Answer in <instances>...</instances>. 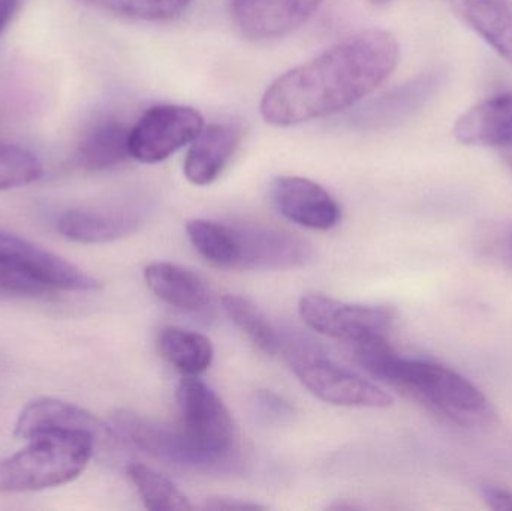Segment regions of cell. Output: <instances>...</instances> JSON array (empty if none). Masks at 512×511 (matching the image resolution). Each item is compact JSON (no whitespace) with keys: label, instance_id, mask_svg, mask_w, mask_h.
Listing matches in <instances>:
<instances>
[{"label":"cell","instance_id":"3957f363","mask_svg":"<svg viewBox=\"0 0 512 511\" xmlns=\"http://www.w3.org/2000/svg\"><path fill=\"white\" fill-rule=\"evenodd\" d=\"M15 455L0 459V492L23 494L57 488L77 479L95 453V435L86 431L44 432Z\"/></svg>","mask_w":512,"mask_h":511},{"label":"cell","instance_id":"8992f818","mask_svg":"<svg viewBox=\"0 0 512 511\" xmlns=\"http://www.w3.org/2000/svg\"><path fill=\"white\" fill-rule=\"evenodd\" d=\"M108 426L117 441H123L171 467L195 473L222 471L213 459L192 443L180 426L176 428L131 411H117L111 416Z\"/></svg>","mask_w":512,"mask_h":511},{"label":"cell","instance_id":"603a6c76","mask_svg":"<svg viewBox=\"0 0 512 511\" xmlns=\"http://www.w3.org/2000/svg\"><path fill=\"white\" fill-rule=\"evenodd\" d=\"M221 302L222 309L230 318L231 323L240 332L245 333L259 351L267 356L279 353L282 342H280L276 329L271 326L270 321L251 300L237 296V294H227L222 297Z\"/></svg>","mask_w":512,"mask_h":511},{"label":"cell","instance_id":"83f0119b","mask_svg":"<svg viewBox=\"0 0 512 511\" xmlns=\"http://www.w3.org/2000/svg\"><path fill=\"white\" fill-rule=\"evenodd\" d=\"M255 408L256 413L268 422H282L294 413V408L288 401L270 390H259L256 393Z\"/></svg>","mask_w":512,"mask_h":511},{"label":"cell","instance_id":"277c9868","mask_svg":"<svg viewBox=\"0 0 512 511\" xmlns=\"http://www.w3.org/2000/svg\"><path fill=\"white\" fill-rule=\"evenodd\" d=\"M180 428L221 470L236 461L237 437L233 417L212 387L186 377L177 387Z\"/></svg>","mask_w":512,"mask_h":511},{"label":"cell","instance_id":"484cf974","mask_svg":"<svg viewBox=\"0 0 512 511\" xmlns=\"http://www.w3.org/2000/svg\"><path fill=\"white\" fill-rule=\"evenodd\" d=\"M93 8L144 21H168L182 15L192 0H81Z\"/></svg>","mask_w":512,"mask_h":511},{"label":"cell","instance_id":"d6986e66","mask_svg":"<svg viewBox=\"0 0 512 511\" xmlns=\"http://www.w3.org/2000/svg\"><path fill=\"white\" fill-rule=\"evenodd\" d=\"M457 17L512 66V0H448Z\"/></svg>","mask_w":512,"mask_h":511},{"label":"cell","instance_id":"cb8c5ba5","mask_svg":"<svg viewBox=\"0 0 512 511\" xmlns=\"http://www.w3.org/2000/svg\"><path fill=\"white\" fill-rule=\"evenodd\" d=\"M129 479L137 488L146 509L153 511H189L194 509L188 497L167 477L143 464L128 467Z\"/></svg>","mask_w":512,"mask_h":511},{"label":"cell","instance_id":"1f68e13d","mask_svg":"<svg viewBox=\"0 0 512 511\" xmlns=\"http://www.w3.org/2000/svg\"><path fill=\"white\" fill-rule=\"evenodd\" d=\"M502 158H504L505 164L508 165L512 173V146L510 147H502Z\"/></svg>","mask_w":512,"mask_h":511},{"label":"cell","instance_id":"4dcf8cb0","mask_svg":"<svg viewBox=\"0 0 512 511\" xmlns=\"http://www.w3.org/2000/svg\"><path fill=\"white\" fill-rule=\"evenodd\" d=\"M20 8V0H0V33L11 23Z\"/></svg>","mask_w":512,"mask_h":511},{"label":"cell","instance_id":"ffe728a7","mask_svg":"<svg viewBox=\"0 0 512 511\" xmlns=\"http://www.w3.org/2000/svg\"><path fill=\"white\" fill-rule=\"evenodd\" d=\"M129 132L131 129L119 120L108 119L96 123L75 150V167L89 173L119 167L131 158Z\"/></svg>","mask_w":512,"mask_h":511},{"label":"cell","instance_id":"8fae6325","mask_svg":"<svg viewBox=\"0 0 512 511\" xmlns=\"http://www.w3.org/2000/svg\"><path fill=\"white\" fill-rule=\"evenodd\" d=\"M271 198L280 215L310 230H331L342 219L336 198L324 186L304 177H277Z\"/></svg>","mask_w":512,"mask_h":511},{"label":"cell","instance_id":"2e32d148","mask_svg":"<svg viewBox=\"0 0 512 511\" xmlns=\"http://www.w3.org/2000/svg\"><path fill=\"white\" fill-rule=\"evenodd\" d=\"M243 135L239 123H212L204 128L186 155V179L197 186L215 182L239 150Z\"/></svg>","mask_w":512,"mask_h":511},{"label":"cell","instance_id":"4316f807","mask_svg":"<svg viewBox=\"0 0 512 511\" xmlns=\"http://www.w3.org/2000/svg\"><path fill=\"white\" fill-rule=\"evenodd\" d=\"M54 293L50 285L0 255V300L33 299Z\"/></svg>","mask_w":512,"mask_h":511},{"label":"cell","instance_id":"9a60e30c","mask_svg":"<svg viewBox=\"0 0 512 511\" xmlns=\"http://www.w3.org/2000/svg\"><path fill=\"white\" fill-rule=\"evenodd\" d=\"M441 86V75L426 74L390 90L352 116V126L363 131L390 128L414 116Z\"/></svg>","mask_w":512,"mask_h":511},{"label":"cell","instance_id":"5bb4252c","mask_svg":"<svg viewBox=\"0 0 512 511\" xmlns=\"http://www.w3.org/2000/svg\"><path fill=\"white\" fill-rule=\"evenodd\" d=\"M53 431H86L108 441L114 437L110 426L102 423L98 417L77 405L59 399L42 398L30 402L18 414L14 425V435L20 440H30L36 435Z\"/></svg>","mask_w":512,"mask_h":511},{"label":"cell","instance_id":"5b68a950","mask_svg":"<svg viewBox=\"0 0 512 511\" xmlns=\"http://www.w3.org/2000/svg\"><path fill=\"white\" fill-rule=\"evenodd\" d=\"M288 362L300 383L327 404L349 408H387L393 404L390 393L379 384L315 350H289Z\"/></svg>","mask_w":512,"mask_h":511},{"label":"cell","instance_id":"f1b7e54d","mask_svg":"<svg viewBox=\"0 0 512 511\" xmlns=\"http://www.w3.org/2000/svg\"><path fill=\"white\" fill-rule=\"evenodd\" d=\"M484 503L492 510H512V492L507 489L496 488V486H483L481 488Z\"/></svg>","mask_w":512,"mask_h":511},{"label":"cell","instance_id":"44dd1931","mask_svg":"<svg viewBox=\"0 0 512 511\" xmlns=\"http://www.w3.org/2000/svg\"><path fill=\"white\" fill-rule=\"evenodd\" d=\"M162 357L185 377H197L212 366L215 350L207 336L180 327H164L159 332Z\"/></svg>","mask_w":512,"mask_h":511},{"label":"cell","instance_id":"4fadbf2b","mask_svg":"<svg viewBox=\"0 0 512 511\" xmlns=\"http://www.w3.org/2000/svg\"><path fill=\"white\" fill-rule=\"evenodd\" d=\"M143 216L125 206H87L66 210L57 221V231L75 243H110L131 236Z\"/></svg>","mask_w":512,"mask_h":511},{"label":"cell","instance_id":"e0dca14e","mask_svg":"<svg viewBox=\"0 0 512 511\" xmlns=\"http://www.w3.org/2000/svg\"><path fill=\"white\" fill-rule=\"evenodd\" d=\"M144 279L158 299L179 311L200 315L213 309L212 290L194 270L156 261L144 269Z\"/></svg>","mask_w":512,"mask_h":511},{"label":"cell","instance_id":"9c48e42d","mask_svg":"<svg viewBox=\"0 0 512 511\" xmlns=\"http://www.w3.org/2000/svg\"><path fill=\"white\" fill-rule=\"evenodd\" d=\"M231 225L236 240V269L289 270L312 260V246L289 231L246 222Z\"/></svg>","mask_w":512,"mask_h":511},{"label":"cell","instance_id":"52a82bcc","mask_svg":"<svg viewBox=\"0 0 512 511\" xmlns=\"http://www.w3.org/2000/svg\"><path fill=\"white\" fill-rule=\"evenodd\" d=\"M298 312L310 329L348 345L387 336L394 321L393 312L384 306L340 302L319 293L304 294Z\"/></svg>","mask_w":512,"mask_h":511},{"label":"cell","instance_id":"7c38bea8","mask_svg":"<svg viewBox=\"0 0 512 511\" xmlns=\"http://www.w3.org/2000/svg\"><path fill=\"white\" fill-rule=\"evenodd\" d=\"M0 255L56 291H93L101 287L98 279L80 267L3 228H0Z\"/></svg>","mask_w":512,"mask_h":511},{"label":"cell","instance_id":"7a4b0ae2","mask_svg":"<svg viewBox=\"0 0 512 511\" xmlns=\"http://www.w3.org/2000/svg\"><path fill=\"white\" fill-rule=\"evenodd\" d=\"M349 347L358 365L373 378L454 425L478 428L495 417L489 399L468 378L438 363L397 356L387 336L364 339Z\"/></svg>","mask_w":512,"mask_h":511},{"label":"cell","instance_id":"d4e9b609","mask_svg":"<svg viewBox=\"0 0 512 511\" xmlns=\"http://www.w3.org/2000/svg\"><path fill=\"white\" fill-rule=\"evenodd\" d=\"M44 173L35 153L18 144L0 141V191L23 188L41 179Z\"/></svg>","mask_w":512,"mask_h":511},{"label":"cell","instance_id":"7402d4cb","mask_svg":"<svg viewBox=\"0 0 512 511\" xmlns=\"http://www.w3.org/2000/svg\"><path fill=\"white\" fill-rule=\"evenodd\" d=\"M186 233L198 254L213 266L236 269L237 251L233 225L207 219H192L186 224Z\"/></svg>","mask_w":512,"mask_h":511},{"label":"cell","instance_id":"ba28073f","mask_svg":"<svg viewBox=\"0 0 512 511\" xmlns=\"http://www.w3.org/2000/svg\"><path fill=\"white\" fill-rule=\"evenodd\" d=\"M204 129L200 111L186 105L149 108L129 132L131 158L158 164L191 144Z\"/></svg>","mask_w":512,"mask_h":511},{"label":"cell","instance_id":"d6a6232c","mask_svg":"<svg viewBox=\"0 0 512 511\" xmlns=\"http://www.w3.org/2000/svg\"><path fill=\"white\" fill-rule=\"evenodd\" d=\"M375 2H387V0H375Z\"/></svg>","mask_w":512,"mask_h":511},{"label":"cell","instance_id":"6da1fadb","mask_svg":"<svg viewBox=\"0 0 512 511\" xmlns=\"http://www.w3.org/2000/svg\"><path fill=\"white\" fill-rule=\"evenodd\" d=\"M396 36L369 29L285 72L262 95L265 122L294 126L342 113L375 92L399 65Z\"/></svg>","mask_w":512,"mask_h":511},{"label":"cell","instance_id":"f546056e","mask_svg":"<svg viewBox=\"0 0 512 511\" xmlns=\"http://www.w3.org/2000/svg\"><path fill=\"white\" fill-rule=\"evenodd\" d=\"M206 510H261L262 507L254 503H246V501L236 500V498H209L207 500Z\"/></svg>","mask_w":512,"mask_h":511},{"label":"cell","instance_id":"ac0fdd59","mask_svg":"<svg viewBox=\"0 0 512 511\" xmlns=\"http://www.w3.org/2000/svg\"><path fill=\"white\" fill-rule=\"evenodd\" d=\"M454 135L468 146H512V92L478 102L457 120Z\"/></svg>","mask_w":512,"mask_h":511},{"label":"cell","instance_id":"30bf717a","mask_svg":"<svg viewBox=\"0 0 512 511\" xmlns=\"http://www.w3.org/2000/svg\"><path fill=\"white\" fill-rule=\"evenodd\" d=\"M324 0H231L234 26L252 41L283 38L300 29Z\"/></svg>","mask_w":512,"mask_h":511}]
</instances>
